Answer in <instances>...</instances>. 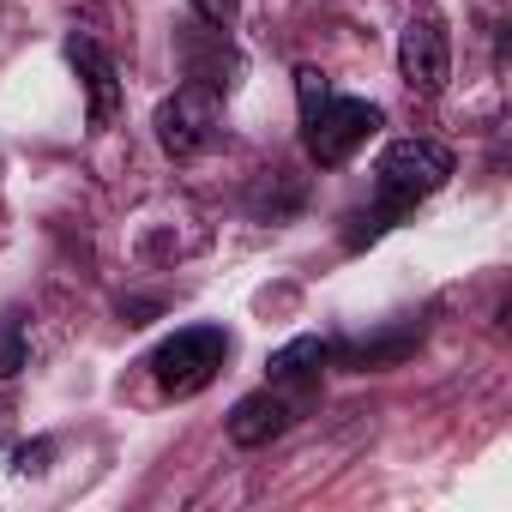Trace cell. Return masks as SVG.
<instances>
[{
    "instance_id": "6da1fadb",
    "label": "cell",
    "mask_w": 512,
    "mask_h": 512,
    "mask_svg": "<svg viewBox=\"0 0 512 512\" xmlns=\"http://www.w3.org/2000/svg\"><path fill=\"white\" fill-rule=\"evenodd\" d=\"M452 151L446 145H434V139H392L386 151H380V163H374V187H380V217L392 223V217H404L410 205H422L428 193H440L446 181H452Z\"/></svg>"
},
{
    "instance_id": "7a4b0ae2",
    "label": "cell",
    "mask_w": 512,
    "mask_h": 512,
    "mask_svg": "<svg viewBox=\"0 0 512 512\" xmlns=\"http://www.w3.org/2000/svg\"><path fill=\"white\" fill-rule=\"evenodd\" d=\"M380 127H386L380 103H362V97H326V103H314V109L302 115V145H308V157H314L320 169H338V163H350Z\"/></svg>"
},
{
    "instance_id": "3957f363",
    "label": "cell",
    "mask_w": 512,
    "mask_h": 512,
    "mask_svg": "<svg viewBox=\"0 0 512 512\" xmlns=\"http://www.w3.org/2000/svg\"><path fill=\"white\" fill-rule=\"evenodd\" d=\"M223 362H229V332H223V326H187V332H175V338H163V344L151 350V374H157V386L175 392V398L205 392Z\"/></svg>"
},
{
    "instance_id": "277c9868",
    "label": "cell",
    "mask_w": 512,
    "mask_h": 512,
    "mask_svg": "<svg viewBox=\"0 0 512 512\" xmlns=\"http://www.w3.org/2000/svg\"><path fill=\"white\" fill-rule=\"evenodd\" d=\"M217 121H223L217 91L199 85V79H187V85H175V97L157 103V145H163L175 163H187V157H199V151L217 139Z\"/></svg>"
},
{
    "instance_id": "5b68a950",
    "label": "cell",
    "mask_w": 512,
    "mask_h": 512,
    "mask_svg": "<svg viewBox=\"0 0 512 512\" xmlns=\"http://www.w3.org/2000/svg\"><path fill=\"white\" fill-rule=\"evenodd\" d=\"M398 73L416 97H434L446 79H452V43H446V25L434 13L410 19L404 37H398Z\"/></svg>"
},
{
    "instance_id": "8992f818",
    "label": "cell",
    "mask_w": 512,
    "mask_h": 512,
    "mask_svg": "<svg viewBox=\"0 0 512 512\" xmlns=\"http://www.w3.org/2000/svg\"><path fill=\"white\" fill-rule=\"evenodd\" d=\"M302 416V398H290V392H247L241 404H235V416H229V440L235 446H272L290 422Z\"/></svg>"
},
{
    "instance_id": "52a82bcc",
    "label": "cell",
    "mask_w": 512,
    "mask_h": 512,
    "mask_svg": "<svg viewBox=\"0 0 512 512\" xmlns=\"http://www.w3.org/2000/svg\"><path fill=\"white\" fill-rule=\"evenodd\" d=\"M67 61L79 67V79H85V97H91V127H109L115 121V109H121V73H115V61L103 55V43H91V37H67Z\"/></svg>"
},
{
    "instance_id": "ba28073f",
    "label": "cell",
    "mask_w": 512,
    "mask_h": 512,
    "mask_svg": "<svg viewBox=\"0 0 512 512\" xmlns=\"http://www.w3.org/2000/svg\"><path fill=\"white\" fill-rule=\"evenodd\" d=\"M332 362V344H320V338H296V344H284L266 368H272V380L278 386H320V368Z\"/></svg>"
},
{
    "instance_id": "9c48e42d",
    "label": "cell",
    "mask_w": 512,
    "mask_h": 512,
    "mask_svg": "<svg viewBox=\"0 0 512 512\" xmlns=\"http://www.w3.org/2000/svg\"><path fill=\"white\" fill-rule=\"evenodd\" d=\"M25 332H19V320H7V326H0V380H7V374H19L25 368Z\"/></svg>"
},
{
    "instance_id": "30bf717a",
    "label": "cell",
    "mask_w": 512,
    "mask_h": 512,
    "mask_svg": "<svg viewBox=\"0 0 512 512\" xmlns=\"http://www.w3.org/2000/svg\"><path fill=\"white\" fill-rule=\"evenodd\" d=\"M332 97V79L320 73V67H296V103H302V115L314 109V103H326Z\"/></svg>"
},
{
    "instance_id": "8fae6325",
    "label": "cell",
    "mask_w": 512,
    "mask_h": 512,
    "mask_svg": "<svg viewBox=\"0 0 512 512\" xmlns=\"http://www.w3.org/2000/svg\"><path fill=\"white\" fill-rule=\"evenodd\" d=\"M193 13H199L205 25H217V31H223V25H235V13H241V0H193Z\"/></svg>"
}]
</instances>
